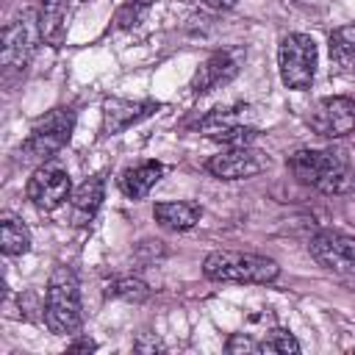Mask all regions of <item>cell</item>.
<instances>
[{"instance_id":"cell-1","label":"cell","mask_w":355,"mask_h":355,"mask_svg":"<svg viewBox=\"0 0 355 355\" xmlns=\"http://www.w3.org/2000/svg\"><path fill=\"white\" fill-rule=\"evenodd\" d=\"M288 172L322 194H349L355 189V166L338 147H300L286 158Z\"/></svg>"},{"instance_id":"cell-2","label":"cell","mask_w":355,"mask_h":355,"mask_svg":"<svg viewBox=\"0 0 355 355\" xmlns=\"http://www.w3.org/2000/svg\"><path fill=\"white\" fill-rule=\"evenodd\" d=\"M202 275L214 283H250L263 286L277 280L280 266L275 258L239 250H214L202 261Z\"/></svg>"},{"instance_id":"cell-3","label":"cell","mask_w":355,"mask_h":355,"mask_svg":"<svg viewBox=\"0 0 355 355\" xmlns=\"http://www.w3.org/2000/svg\"><path fill=\"white\" fill-rule=\"evenodd\" d=\"M44 324L55 336H75L83 324L80 286L72 269L55 266L44 288Z\"/></svg>"},{"instance_id":"cell-4","label":"cell","mask_w":355,"mask_h":355,"mask_svg":"<svg viewBox=\"0 0 355 355\" xmlns=\"http://www.w3.org/2000/svg\"><path fill=\"white\" fill-rule=\"evenodd\" d=\"M72 130H75V111L67 108V105H58V108H50L47 114H42L31 130H28V139L22 141V155L28 161H50L55 153H61L69 139H72Z\"/></svg>"},{"instance_id":"cell-5","label":"cell","mask_w":355,"mask_h":355,"mask_svg":"<svg viewBox=\"0 0 355 355\" xmlns=\"http://www.w3.org/2000/svg\"><path fill=\"white\" fill-rule=\"evenodd\" d=\"M42 42V31L36 22V11H22L17 14L6 28H3V47H0V64L6 80L25 75V69L33 61L36 44Z\"/></svg>"},{"instance_id":"cell-6","label":"cell","mask_w":355,"mask_h":355,"mask_svg":"<svg viewBox=\"0 0 355 355\" xmlns=\"http://www.w3.org/2000/svg\"><path fill=\"white\" fill-rule=\"evenodd\" d=\"M316 42L305 33H288L280 39L277 47V69H280V80L288 89L305 92L311 89L313 78H316Z\"/></svg>"},{"instance_id":"cell-7","label":"cell","mask_w":355,"mask_h":355,"mask_svg":"<svg viewBox=\"0 0 355 355\" xmlns=\"http://www.w3.org/2000/svg\"><path fill=\"white\" fill-rule=\"evenodd\" d=\"M25 194H28L31 205L39 214H53L72 197V178H69V172L64 166H58L53 161H44L28 178Z\"/></svg>"},{"instance_id":"cell-8","label":"cell","mask_w":355,"mask_h":355,"mask_svg":"<svg viewBox=\"0 0 355 355\" xmlns=\"http://www.w3.org/2000/svg\"><path fill=\"white\" fill-rule=\"evenodd\" d=\"M308 252L322 269L333 272L336 277L355 280V236L322 230L308 241Z\"/></svg>"},{"instance_id":"cell-9","label":"cell","mask_w":355,"mask_h":355,"mask_svg":"<svg viewBox=\"0 0 355 355\" xmlns=\"http://www.w3.org/2000/svg\"><path fill=\"white\" fill-rule=\"evenodd\" d=\"M308 125L322 139H344L355 133V100L344 94L319 100L308 116Z\"/></svg>"},{"instance_id":"cell-10","label":"cell","mask_w":355,"mask_h":355,"mask_svg":"<svg viewBox=\"0 0 355 355\" xmlns=\"http://www.w3.org/2000/svg\"><path fill=\"white\" fill-rule=\"evenodd\" d=\"M269 166V155L250 147H227L219 155H211L205 161V169L219 180H244L255 178Z\"/></svg>"},{"instance_id":"cell-11","label":"cell","mask_w":355,"mask_h":355,"mask_svg":"<svg viewBox=\"0 0 355 355\" xmlns=\"http://www.w3.org/2000/svg\"><path fill=\"white\" fill-rule=\"evenodd\" d=\"M239 67H241V50H216L211 53L194 72L189 89L194 97H202L214 89H222L225 83H230L236 75H239Z\"/></svg>"},{"instance_id":"cell-12","label":"cell","mask_w":355,"mask_h":355,"mask_svg":"<svg viewBox=\"0 0 355 355\" xmlns=\"http://www.w3.org/2000/svg\"><path fill=\"white\" fill-rule=\"evenodd\" d=\"M158 108H161V103H153V100H119V97H111V100L103 103V136H116V133L133 128L136 122L147 119Z\"/></svg>"},{"instance_id":"cell-13","label":"cell","mask_w":355,"mask_h":355,"mask_svg":"<svg viewBox=\"0 0 355 355\" xmlns=\"http://www.w3.org/2000/svg\"><path fill=\"white\" fill-rule=\"evenodd\" d=\"M103 200H105V180H103V175L86 178L72 191V197H69V222L75 227H86L97 216Z\"/></svg>"},{"instance_id":"cell-14","label":"cell","mask_w":355,"mask_h":355,"mask_svg":"<svg viewBox=\"0 0 355 355\" xmlns=\"http://www.w3.org/2000/svg\"><path fill=\"white\" fill-rule=\"evenodd\" d=\"M33 11L42 31V42L50 47H61L69 25V0H33Z\"/></svg>"},{"instance_id":"cell-15","label":"cell","mask_w":355,"mask_h":355,"mask_svg":"<svg viewBox=\"0 0 355 355\" xmlns=\"http://www.w3.org/2000/svg\"><path fill=\"white\" fill-rule=\"evenodd\" d=\"M164 172H166V166L161 161H144L119 175V189L128 200H144L155 189V183L164 178Z\"/></svg>"},{"instance_id":"cell-16","label":"cell","mask_w":355,"mask_h":355,"mask_svg":"<svg viewBox=\"0 0 355 355\" xmlns=\"http://www.w3.org/2000/svg\"><path fill=\"white\" fill-rule=\"evenodd\" d=\"M153 216L161 227L183 233V230H191L200 222L202 208L197 202H186V200H164V202H155Z\"/></svg>"},{"instance_id":"cell-17","label":"cell","mask_w":355,"mask_h":355,"mask_svg":"<svg viewBox=\"0 0 355 355\" xmlns=\"http://www.w3.org/2000/svg\"><path fill=\"white\" fill-rule=\"evenodd\" d=\"M327 53H330V64L338 75L355 78V22L341 25L330 33Z\"/></svg>"},{"instance_id":"cell-18","label":"cell","mask_w":355,"mask_h":355,"mask_svg":"<svg viewBox=\"0 0 355 355\" xmlns=\"http://www.w3.org/2000/svg\"><path fill=\"white\" fill-rule=\"evenodd\" d=\"M0 250L6 255H25L31 250V230L14 214H3L0 219Z\"/></svg>"},{"instance_id":"cell-19","label":"cell","mask_w":355,"mask_h":355,"mask_svg":"<svg viewBox=\"0 0 355 355\" xmlns=\"http://www.w3.org/2000/svg\"><path fill=\"white\" fill-rule=\"evenodd\" d=\"M105 297L125 300V302H144L150 297V288L141 277H116L105 286Z\"/></svg>"},{"instance_id":"cell-20","label":"cell","mask_w":355,"mask_h":355,"mask_svg":"<svg viewBox=\"0 0 355 355\" xmlns=\"http://www.w3.org/2000/svg\"><path fill=\"white\" fill-rule=\"evenodd\" d=\"M258 352H300V341L283 330V327H272L261 341H258Z\"/></svg>"},{"instance_id":"cell-21","label":"cell","mask_w":355,"mask_h":355,"mask_svg":"<svg viewBox=\"0 0 355 355\" xmlns=\"http://www.w3.org/2000/svg\"><path fill=\"white\" fill-rule=\"evenodd\" d=\"M255 136H258V130H255L252 125L239 122V125H230V128L214 133L211 139L219 141V144H225V147H250V144L255 141Z\"/></svg>"},{"instance_id":"cell-22","label":"cell","mask_w":355,"mask_h":355,"mask_svg":"<svg viewBox=\"0 0 355 355\" xmlns=\"http://www.w3.org/2000/svg\"><path fill=\"white\" fill-rule=\"evenodd\" d=\"M147 11H150V0H128V3L116 11V19H114V22H116L119 31H130V28H136V25L144 22Z\"/></svg>"},{"instance_id":"cell-23","label":"cell","mask_w":355,"mask_h":355,"mask_svg":"<svg viewBox=\"0 0 355 355\" xmlns=\"http://www.w3.org/2000/svg\"><path fill=\"white\" fill-rule=\"evenodd\" d=\"M225 349H227V352H258V341L250 338L247 333H233V336L227 338Z\"/></svg>"},{"instance_id":"cell-24","label":"cell","mask_w":355,"mask_h":355,"mask_svg":"<svg viewBox=\"0 0 355 355\" xmlns=\"http://www.w3.org/2000/svg\"><path fill=\"white\" fill-rule=\"evenodd\" d=\"M202 3L211 6V8H216V11H225V8H233L236 0H202Z\"/></svg>"},{"instance_id":"cell-25","label":"cell","mask_w":355,"mask_h":355,"mask_svg":"<svg viewBox=\"0 0 355 355\" xmlns=\"http://www.w3.org/2000/svg\"><path fill=\"white\" fill-rule=\"evenodd\" d=\"M69 349H94V341H75V344H69Z\"/></svg>"},{"instance_id":"cell-26","label":"cell","mask_w":355,"mask_h":355,"mask_svg":"<svg viewBox=\"0 0 355 355\" xmlns=\"http://www.w3.org/2000/svg\"><path fill=\"white\" fill-rule=\"evenodd\" d=\"M78 3H86V0H78Z\"/></svg>"}]
</instances>
